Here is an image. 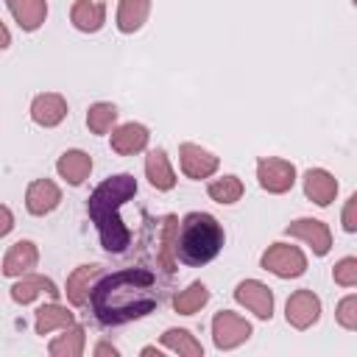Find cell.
I'll return each instance as SVG.
<instances>
[{"label":"cell","mask_w":357,"mask_h":357,"mask_svg":"<svg viewBox=\"0 0 357 357\" xmlns=\"http://www.w3.org/2000/svg\"><path fill=\"white\" fill-rule=\"evenodd\" d=\"M332 279H335V284H340V287H354V284H357V257H343V259H337L335 268H332Z\"/></svg>","instance_id":"obj_31"},{"label":"cell","mask_w":357,"mask_h":357,"mask_svg":"<svg viewBox=\"0 0 357 357\" xmlns=\"http://www.w3.org/2000/svg\"><path fill=\"white\" fill-rule=\"evenodd\" d=\"M176 240H178V218L176 215H165L162 234H159V248H156V259H159V268L165 273H176L178 271Z\"/></svg>","instance_id":"obj_22"},{"label":"cell","mask_w":357,"mask_h":357,"mask_svg":"<svg viewBox=\"0 0 357 357\" xmlns=\"http://www.w3.org/2000/svg\"><path fill=\"white\" fill-rule=\"evenodd\" d=\"M234 301L248 312H254L259 321L273 318V290L259 279H243L234 287Z\"/></svg>","instance_id":"obj_8"},{"label":"cell","mask_w":357,"mask_h":357,"mask_svg":"<svg viewBox=\"0 0 357 357\" xmlns=\"http://www.w3.org/2000/svg\"><path fill=\"white\" fill-rule=\"evenodd\" d=\"M251 335H254V329L240 312H231V310L215 312V318H212V343H215L218 351H231V349L243 346Z\"/></svg>","instance_id":"obj_5"},{"label":"cell","mask_w":357,"mask_h":357,"mask_svg":"<svg viewBox=\"0 0 357 357\" xmlns=\"http://www.w3.org/2000/svg\"><path fill=\"white\" fill-rule=\"evenodd\" d=\"M86 349V329L81 324H70L47 343L50 357H81Z\"/></svg>","instance_id":"obj_23"},{"label":"cell","mask_w":357,"mask_h":357,"mask_svg":"<svg viewBox=\"0 0 357 357\" xmlns=\"http://www.w3.org/2000/svg\"><path fill=\"white\" fill-rule=\"evenodd\" d=\"M50 296V298H59L61 296V290L56 287V282L53 279H47V276H42V273H22V276H17V282L11 284V301L14 304H20V307H25V304H31V301H36L39 296Z\"/></svg>","instance_id":"obj_13"},{"label":"cell","mask_w":357,"mask_h":357,"mask_svg":"<svg viewBox=\"0 0 357 357\" xmlns=\"http://www.w3.org/2000/svg\"><path fill=\"white\" fill-rule=\"evenodd\" d=\"M159 343H162V349H167V351H173V354H178V357H201L204 354V346H201V340L190 332V329H167L162 337H159Z\"/></svg>","instance_id":"obj_26"},{"label":"cell","mask_w":357,"mask_h":357,"mask_svg":"<svg viewBox=\"0 0 357 357\" xmlns=\"http://www.w3.org/2000/svg\"><path fill=\"white\" fill-rule=\"evenodd\" d=\"M70 324H75V315L67 310V307H61L56 298L50 301V304H42L39 310H36V318H33V329H36V335H50V332H56V329H64V326H70Z\"/></svg>","instance_id":"obj_25"},{"label":"cell","mask_w":357,"mask_h":357,"mask_svg":"<svg viewBox=\"0 0 357 357\" xmlns=\"http://www.w3.org/2000/svg\"><path fill=\"white\" fill-rule=\"evenodd\" d=\"M92 315L103 326H120L137 318H145L159 304L156 276L148 268H126L109 276H100L92 290L89 301Z\"/></svg>","instance_id":"obj_1"},{"label":"cell","mask_w":357,"mask_h":357,"mask_svg":"<svg viewBox=\"0 0 357 357\" xmlns=\"http://www.w3.org/2000/svg\"><path fill=\"white\" fill-rule=\"evenodd\" d=\"M11 229H14V212L6 204H0V237H6Z\"/></svg>","instance_id":"obj_33"},{"label":"cell","mask_w":357,"mask_h":357,"mask_svg":"<svg viewBox=\"0 0 357 357\" xmlns=\"http://www.w3.org/2000/svg\"><path fill=\"white\" fill-rule=\"evenodd\" d=\"M36 262H39V248H36V243H33V240H17L14 245H8L0 271H3V276L17 279V276L33 271Z\"/></svg>","instance_id":"obj_17"},{"label":"cell","mask_w":357,"mask_h":357,"mask_svg":"<svg viewBox=\"0 0 357 357\" xmlns=\"http://www.w3.org/2000/svg\"><path fill=\"white\" fill-rule=\"evenodd\" d=\"M259 268L279 279H298L307 271V254L293 243H271L259 257Z\"/></svg>","instance_id":"obj_4"},{"label":"cell","mask_w":357,"mask_h":357,"mask_svg":"<svg viewBox=\"0 0 357 357\" xmlns=\"http://www.w3.org/2000/svg\"><path fill=\"white\" fill-rule=\"evenodd\" d=\"M6 6L25 33L39 31L47 20V0H6Z\"/></svg>","instance_id":"obj_21"},{"label":"cell","mask_w":357,"mask_h":357,"mask_svg":"<svg viewBox=\"0 0 357 357\" xmlns=\"http://www.w3.org/2000/svg\"><path fill=\"white\" fill-rule=\"evenodd\" d=\"M56 173L70 184V187H81L89 173H92V156L86 151H78V148H70L64 151L59 159H56Z\"/></svg>","instance_id":"obj_18"},{"label":"cell","mask_w":357,"mask_h":357,"mask_svg":"<svg viewBox=\"0 0 357 357\" xmlns=\"http://www.w3.org/2000/svg\"><path fill=\"white\" fill-rule=\"evenodd\" d=\"M301 181H304L307 201H312L315 206H329L337 198V190H340L337 187V178L329 170H324V167H310Z\"/></svg>","instance_id":"obj_16"},{"label":"cell","mask_w":357,"mask_h":357,"mask_svg":"<svg viewBox=\"0 0 357 357\" xmlns=\"http://www.w3.org/2000/svg\"><path fill=\"white\" fill-rule=\"evenodd\" d=\"M340 223H343V231H349V234H354V231H357V195H349V198H346V206H343Z\"/></svg>","instance_id":"obj_32"},{"label":"cell","mask_w":357,"mask_h":357,"mask_svg":"<svg viewBox=\"0 0 357 357\" xmlns=\"http://www.w3.org/2000/svg\"><path fill=\"white\" fill-rule=\"evenodd\" d=\"M148 14H151V0H120L114 25L120 33H137L148 22Z\"/></svg>","instance_id":"obj_24"},{"label":"cell","mask_w":357,"mask_h":357,"mask_svg":"<svg viewBox=\"0 0 357 357\" xmlns=\"http://www.w3.org/2000/svg\"><path fill=\"white\" fill-rule=\"evenodd\" d=\"M117 123V106L114 103H106V100H98L86 109V128L92 134H109Z\"/></svg>","instance_id":"obj_29"},{"label":"cell","mask_w":357,"mask_h":357,"mask_svg":"<svg viewBox=\"0 0 357 357\" xmlns=\"http://www.w3.org/2000/svg\"><path fill=\"white\" fill-rule=\"evenodd\" d=\"M61 204V190L53 178H33L25 190V209L36 218L50 215Z\"/></svg>","instance_id":"obj_12"},{"label":"cell","mask_w":357,"mask_h":357,"mask_svg":"<svg viewBox=\"0 0 357 357\" xmlns=\"http://www.w3.org/2000/svg\"><path fill=\"white\" fill-rule=\"evenodd\" d=\"M257 181L271 195H284L296 184V165L282 156H262L257 162Z\"/></svg>","instance_id":"obj_6"},{"label":"cell","mask_w":357,"mask_h":357,"mask_svg":"<svg viewBox=\"0 0 357 357\" xmlns=\"http://www.w3.org/2000/svg\"><path fill=\"white\" fill-rule=\"evenodd\" d=\"M70 22L81 33H98L106 25V3L103 0H75L70 8Z\"/></svg>","instance_id":"obj_20"},{"label":"cell","mask_w":357,"mask_h":357,"mask_svg":"<svg viewBox=\"0 0 357 357\" xmlns=\"http://www.w3.org/2000/svg\"><path fill=\"white\" fill-rule=\"evenodd\" d=\"M92 354H95V357H106V354H109V357H120V349L112 346L109 340H100V343L92 349Z\"/></svg>","instance_id":"obj_34"},{"label":"cell","mask_w":357,"mask_h":357,"mask_svg":"<svg viewBox=\"0 0 357 357\" xmlns=\"http://www.w3.org/2000/svg\"><path fill=\"white\" fill-rule=\"evenodd\" d=\"M139 354H142V357H153V354H156V357H162V351H159L156 346H142V351H139Z\"/></svg>","instance_id":"obj_36"},{"label":"cell","mask_w":357,"mask_h":357,"mask_svg":"<svg viewBox=\"0 0 357 357\" xmlns=\"http://www.w3.org/2000/svg\"><path fill=\"white\" fill-rule=\"evenodd\" d=\"M226 243V231L220 220L209 212H187L178 220V240H176V254L184 265L201 268L209 265Z\"/></svg>","instance_id":"obj_3"},{"label":"cell","mask_w":357,"mask_h":357,"mask_svg":"<svg viewBox=\"0 0 357 357\" xmlns=\"http://www.w3.org/2000/svg\"><path fill=\"white\" fill-rule=\"evenodd\" d=\"M243 192H245V187H243L240 176H234V173H226V176L212 178V181L206 184V195H209L215 204H223V206L237 204V201L243 198Z\"/></svg>","instance_id":"obj_27"},{"label":"cell","mask_w":357,"mask_h":357,"mask_svg":"<svg viewBox=\"0 0 357 357\" xmlns=\"http://www.w3.org/2000/svg\"><path fill=\"white\" fill-rule=\"evenodd\" d=\"M335 321H337L343 329H349V332L357 329V296H354V293H349V296H343V298L337 301V307H335Z\"/></svg>","instance_id":"obj_30"},{"label":"cell","mask_w":357,"mask_h":357,"mask_svg":"<svg viewBox=\"0 0 357 357\" xmlns=\"http://www.w3.org/2000/svg\"><path fill=\"white\" fill-rule=\"evenodd\" d=\"M103 276V265H98V262H89V265H78L70 276H67V284H64V296H67V301L73 304V307H84L86 301H89V290H92V284L98 282Z\"/></svg>","instance_id":"obj_14"},{"label":"cell","mask_w":357,"mask_h":357,"mask_svg":"<svg viewBox=\"0 0 357 357\" xmlns=\"http://www.w3.org/2000/svg\"><path fill=\"white\" fill-rule=\"evenodd\" d=\"M178 165H181V173L187 178L201 181V178H209V176L218 173L220 159L212 151H206V148H201L195 142H181L178 145Z\"/></svg>","instance_id":"obj_10"},{"label":"cell","mask_w":357,"mask_h":357,"mask_svg":"<svg viewBox=\"0 0 357 357\" xmlns=\"http://www.w3.org/2000/svg\"><path fill=\"white\" fill-rule=\"evenodd\" d=\"M206 301H209V287L204 282H190L184 290L173 296V310L178 315H195Z\"/></svg>","instance_id":"obj_28"},{"label":"cell","mask_w":357,"mask_h":357,"mask_svg":"<svg viewBox=\"0 0 357 357\" xmlns=\"http://www.w3.org/2000/svg\"><path fill=\"white\" fill-rule=\"evenodd\" d=\"M284 234L301 240L304 245H310L315 257H326L332 251V231L318 218H298V220L284 226Z\"/></svg>","instance_id":"obj_7"},{"label":"cell","mask_w":357,"mask_h":357,"mask_svg":"<svg viewBox=\"0 0 357 357\" xmlns=\"http://www.w3.org/2000/svg\"><path fill=\"white\" fill-rule=\"evenodd\" d=\"M148 139H151V131L148 126L142 123H123L112 131L109 142H112V151L120 153V156H134V153H142L148 148Z\"/></svg>","instance_id":"obj_15"},{"label":"cell","mask_w":357,"mask_h":357,"mask_svg":"<svg viewBox=\"0 0 357 357\" xmlns=\"http://www.w3.org/2000/svg\"><path fill=\"white\" fill-rule=\"evenodd\" d=\"M8 45H11V31H8V28H6V22L0 20V50H6Z\"/></svg>","instance_id":"obj_35"},{"label":"cell","mask_w":357,"mask_h":357,"mask_svg":"<svg viewBox=\"0 0 357 357\" xmlns=\"http://www.w3.org/2000/svg\"><path fill=\"white\" fill-rule=\"evenodd\" d=\"M67 100L64 95L59 92H39L33 100H31V120L39 126V128H56L64 123L67 117Z\"/></svg>","instance_id":"obj_11"},{"label":"cell","mask_w":357,"mask_h":357,"mask_svg":"<svg viewBox=\"0 0 357 357\" xmlns=\"http://www.w3.org/2000/svg\"><path fill=\"white\" fill-rule=\"evenodd\" d=\"M145 178H148V184H151L153 190H159V192H167V190L176 187V170H173L170 156H167L165 148L148 151V156H145Z\"/></svg>","instance_id":"obj_19"},{"label":"cell","mask_w":357,"mask_h":357,"mask_svg":"<svg viewBox=\"0 0 357 357\" xmlns=\"http://www.w3.org/2000/svg\"><path fill=\"white\" fill-rule=\"evenodd\" d=\"M318 318H321V298L310 287H301V290L290 293V298L284 304V321L293 329L304 332L312 324H318Z\"/></svg>","instance_id":"obj_9"},{"label":"cell","mask_w":357,"mask_h":357,"mask_svg":"<svg viewBox=\"0 0 357 357\" xmlns=\"http://www.w3.org/2000/svg\"><path fill=\"white\" fill-rule=\"evenodd\" d=\"M137 195V178L131 173H114L109 178H103L86 201V212L98 229L100 245L109 254H123L131 243V231L120 218V209L126 201H131Z\"/></svg>","instance_id":"obj_2"}]
</instances>
